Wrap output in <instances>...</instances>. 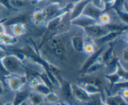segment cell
I'll list each match as a JSON object with an SVG mask.
<instances>
[{
	"label": "cell",
	"instance_id": "6da1fadb",
	"mask_svg": "<svg viewBox=\"0 0 128 105\" xmlns=\"http://www.w3.org/2000/svg\"><path fill=\"white\" fill-rule=\"evenodd\" d=\"M1 62L10 74H22L20 73V71L25 69V66L22 64V61L14 54H6L1 60Z\"/></svg>",
	"mask_w": 128,
	"mask_h": 105
},
{
	"label": "cell",
	"instance_id": "7a4b0ae2",
	"mask_svg": "<svg viewBox=\"0 0 128 105\" xmlns=\"http://www.w3.org/2000/svg\"><path fill=\"white\" fill-rule=\"evenodd\" d=\"M48 50L58 58L64 60L66 57V50L65 45L61 39L56 36H52L46 42Z\"/></svg>",
	"mask_w": 128,
	"mask_h": 105
},
{
	"label": "cell",
	"instance_id": "3957f363",
	"mask_svg": "<svg viewBox=\"0 0 128 105\" xmlns=\"http://www.w3.org/2000/svg\"><path fill=\"white\" fill-rule=\"evenodd\" d=\"M6 79L10 90L14 92H18L20 91L22 86L26 84L27 81V75L26 74H11Z\"/></svg>",
	"mask_w": 128,
	"mask_h": 105
},
{
	"label": "cell",
	"instance_id": "277c9868",
	"mask_svg": "<svg viewBox=\"0 0 128 105\" xmlns=\"http://www.w3.org/2000/svg\"><path fill=\"white\" fill-rule=\"evenodd\" d=\"M86 36L91 38H101L110 32L106 26H102L98 22L83 29Z\"/></svg>",
	"mask_w": 128,
	"mask_h": 105
},
{
	"label": "cell",
	"instance_id": "5b68a950",
	"mask_svg": "<svg viewBox=\"0 0 128 105\" xmlns=\"http://www.w3.org/2000/svg\"><path fill=\"white\" fill-rule=\"evenodd\" d=\"M71 88L72 96H74L76 100L83 103L90 101L91 96H90L81 86L77 84H71Z\"/></svg>",
	"mask_w": 128,
	"mask_h": 105
},
{
	"label": "cell",
	"instance_id": "8992f818",
	"mask_svg": "<svg viewBox=\"0 0 128 105\" xmlns=\"http://www.w3.org/2000/svg\"><path fill=\"white\" fill-rule=\"evenodd\" d=\"M69 11L63 12L51 20H48L46 23V26L47 30L50 32H54L55 31H58L61 25L62 24V21L66 17V14H68Z\"/></svg>",
	"mask_w": 128,
	"mask_h": 105
},
{
	"label": "cell",
	"instance_id": "52a82bcc",
	"mask_svg": "<svg viewBox=\"0 0 128 105\" xmlns=\"http://www.w3.org/2000/svg\"><path fill=\"white\" fill-rule=\"evenodd\" d=\"M90 1H79L72 3L70 13V21L75 20L81 16L83 10Z\"/></svg>",
	"mask_w": 128,
	"mask_h": 105
},
{
	"label": "cell",
	"instance_id": "ba28073f",
	"mask_svg": "<svg viewBox=\"0 0 128 105\" xmlns=\"http://www.w3.org/2000/svg\"><path fill=\"white\" fill-rule=\"evenodd\" d=\"M104 47L102 46V47L100 48L98 50H96L92 54L90 55V58L86 60L84 64L82 65V68H81V70H80V72L83 74L89 67H90L91 65L93 64L96 62H97L101 56V55H102V52H104Z\"/></svg>",
	"mask_w": 128,
	"mask_h": 105
},
{
	"label": "cell",
	"instance_id": "9c48e42d",
	"mask_svg": "<svg viewBox=\"0 0 128 105\" xmlns=\"http://www.w3.org/2000/svg\"><path fill=\"white\" fill-rule=\"evenodd\" d=\"M97 22L96 20L91 18L90 17H88V16H84V15H81L78 18L72 20V21H70V24L71 25L81 27L82 29L94 24Z\"/></svg>",
	"mask_w": 128,
	"mask_h": 105
},
{
	"label": "cell",
	"instance_id": "30bf717a",
	"mask_svg": "<svg viewBox=\"0 0 128 105\" xmlns=\"http://www.w3.org/2000/svg\"><path fill=\"white\" fill-rule=\"evenodd\" d=\"M102 12L101 11H100V10L96 8V7L93 6V5L91 4V1L88 3V4L86 5V7L84 8L83 10V12H82V15L84 16H88V17H90L91 18L94 19V20H96L97 21L98 19L99 16H100Z\"/></svg>",
	"mask_w": 128,
	"mask_h": 105
},
{
	"label": "cell",
	"instance_id": "8fae6325",
	"mask_svg": "<svg viewBox=\"0 0 128 105\" xmlns=\"http://www.w3.org/2000/svg\"><path fill=\"white\" fill-rule=\"evenodd\" d=\"M32 19L34 22L36 24H46L47 18L44 9H37L34 10L32 12Z\"/></svg>",
	"mask_w": 128,
	"mask_h": 105
},
{
	"label": "cell",
	"instance_id": "7c38bea8",
	"mask_svg": "<svg viewBox=\"0 0 128 105\" xmlns=\"http://www.w3.org/2000/svg\"><path fill=\"white\" fill-rule=\"evenodd\" d=\"M79 85L81 86L84 90V91L91 96H95V95H98L101 93V89L98 87L95 84H94L93 83H90V82H81Z\"/></svg>",
	"mask_w": 128,
	"mask_h": 105
},
{
	"label": "cell",
	"instance_id": "4fadbf2b",
	"mask_svg": "<svg viewBox=\"0 0 128 105\" xmlns=\"http://www.w3.org/2000/svg\"><path fill=\"white\" fill-rule=\"evenodd\" d=\"M30 93L27 90H20L16 92L12 102L13 105H20L28 100Z\"/></svg>",
	"mask_w": 128,
	"mask_h": 105
},
{
	"label": "cell",
	"instance_id": "5bb4252c",
	"mask_svg": "<svg viewBox=\"0 0 128 105\" xmlns=\"http://www.w3.org/2000/svg\"><path fill=\"white\" fill-rule=\"evenodd\" d=\"M84 40L83 52L88 55H91L96 51V44L92 38L86 36Z\"/></svg>",
	"mask_w": 128,
	"mask_h": 105
},
{
	"label": "cell",
	"instance_id": "9a60e30c",
	"mask_svg": "<svg viewBox=\"0 0 128 105\" xmlns=\"http://www.w3.org/2000/svg\"><path fill=\"white\" fill-rule=\"evenodd\" d=\"M71 44L74 50L78 52H83L84 40L78 35H74L71 38Z\"/></svg>",
	"mask_w": 128,
	"mask_h": 105
},
{
	"label": "cell",
	"instance_id": "2e32d148",
	"mask_svg": "<svg viewBox=\"0 0 128 105\" xmlns=\"http://www.w3.org/2000/svg\"><path fill=\"white\" fill-rule=\"evenodd\" d=\"M44 100V96L38 92H30L28 98L29 102L32 105H41Z\"/></svg>",
	"mask_w": 128,
	"mask_h": 105
},
{
	"label": "cell",
	"instance_id": "e0dca14e",
	"mask_svg": "<svg viewBox=\"0 0 128 105\" xmlns=\"http://www.w3.org/2000/svg\"><path fill=\"white\" fill-rule=\"evenodd\" d=\"M12 33L13 36H21L24 34L26 32V28L24 23H16L10 26Z\"/></svg>",
	"mask_w": 128,
	"mask_h": 105
},
{
	"label": "cell",
	"instance_id": "ac0fdd59",
	"mask_svg": "<svg viewBox=\"0 0 128 105\" xmlns=\"http://www.w3.org/2000/svg\"><path fill=\"white\" fill-rule=\"evenodd\" d=\"M125 32V31H124ZM124 32L122 31H110L106 35L103 36L101 38L98 39V41L101 43H107V42H110L113 40H116L120 35L123 33Z\"/></svg>",
	"mask_w": 128,
	"mask_h": 105
},
{
	"label": "cell",
	"instance_id": "d6986e66",
	"mask_svg": "<svg viewBox=\"0 0 128 105\" xmlns=\"http://www.w3.org/2000/svg\"><path fill=\"white\" fill-rule=\"evenodd\" d=\"M18 38L16 36L11 35L10 34H8L7 32L3 34L2 36V40H1V45L4 46H12L18 42Z\"/></svg>",
	"mask_w": 128,
	"mask_h": 105
},
{
	"label": "cell",
	"instance_id": "ffe728a7",
	"mask_svg": "<svg viewBox=\"0 0 128 105\" xmlns=\"http://www.w3.org/2000/svg\"><path fill=\"white\" fill-rule=\"evenodd\" d=\"M122 101H123V100L120 93L108 96L104 100L107 105H119Z\"/></svg>",
	"mask_w": 128,
	"mask_h": 105
},
{
	"label": "cell",
	"instance_id": "44dd1931",
	"mask_svg": "<svg viewBox=\"0 0 128 105\" xmlns=\"http://www.w3.org/2000/svg\"><path fill=\"white\" fill-rule=\"evenodd\" d=\"M9 2L11 6L16 11L19 9L28 7L31 4V1H22V0H13V1H9Z\"/></svg>",
	"mask_w": 128,
	"mask_h": 105
},
{
	"label": "cell",
	"instance_id": "7402d4cb",
	"mask_svg": "<svg viewBox=\"0 0 128 105\" xmlns=\"http://www.w3.org/2000/svg\"><path fill=\"white\" fill-rule=\"evenodd\" d=\"M103 65V63L102 62V58H101V56L100 57V58L99 59L98 61L97 62H96L95 63H94L93 64L91 65L90 67H89L86 70V71H85L83 73V74H92L94 72H96V71H98L101 68V67Z\"/></svg>",
	"mask_w": 128,
	"mask_h": 105
},
{
	"label": "cell",
	"instance_id": "603a6c76",
	"mask_svg": "<svg viewBox=\"0 0 128 105\" xmlns=\"http://www.w3.org/2000/svg\"><path fill=\"white\" fill-rule=\"evenodd\" d=\"M111 16L106 11L102 12L97 20V22L102 26H106V25L110 24H111Z\"/></svg>",
	"mask_w": 128,
	"mask_h": 105
},
{
	"label": "cell",
	"instance_id": "cb8c5ba5",
	"mask_svg": "<svg viewBox=\"0 0 128 105\" xmlns=\"http://www.w3.org/2000/svg\"><path fill=\"white\" fill-rule=\"evenodd\" d=\"M84 104L86 105H107L104 101L102 96L100 94L91 96L90 101Z\"/></svg>",
	"mask_w": 128,
	"mask_h": 105
},
{
	"label": "cell",
	"instance_id": "d4e9b609",
	"mask_svg": "<svg viewBox=\"0 0 128 105\" xmlns=\"http://www.w3.org/2000/svg\"><path fill=\"white\" fill-rule=\"evenodd\" d=\"M25 20H26V16L24 14H21L14 16V17L10 19V20H8L6 21V24H8L10 26L11 25L14 24L20 23V22L21 23H24Z\"/></svg>",
	"mask_w": 128,
	"mask_h": 105
},
{
	"label": "cell",
	"instance_id": "484cf974",
	"mask_svg": "<svg viewBox=\"0 0 128 105\" xmlns=\"http://www.w3.org/2000/svg\"><path fill=\"white\" fill-rule=\"evenodd\" d=\"M35 90L36 91V92H39L41 94L43 95L44 96H46V94L50 92L51 91H52L50 88L48 87V86H46L45 84H44L43 82H41L38 84L37 86H36V89Z\"/></svg>",
	"mask_w": 128,
	"mask_h": 105
},
{
	"label": "cell",
	"instance_id": "4316f807",
	"mask_svg": "<svg viewBox=\"0 0 128 105\" xmlns=\"http://www.w3.org/2000/svg\"><path fill=\"white\" fill-rule=\"evenodd\" d=\"M31 73H32V76H30L29 78L27 77V81L30 87L35 90L36 86L41 82H40V81L38 80L39 78H38V76L34 73H32V72H31Z\"/></svg>",
	"mask_w": 128,
	"mask_h": 105
},
{
	"label": "cell",
	"instance_id": "83f0119b",
	"mask_svg": "<svg viewBox=\"0 0 128 105\" xmlns=\"http://www.w3.org/2000/svg\"><path fill=\"white\" fill-rule=\"evenodd\" d=\"M44 99H46V101L51 104L58 103L59 100V98L57 94L55 93L53 91H51L48 94L44 96Z\"/></svg>",
	"mask_w": 128,
	"mask_h": 105
},
{
	"label": "cell",
	"instance_id": "f1b7e54d",
	"mask_svg": "<svg viewBox=\"0 0 128 105\" xmlns=\"http://www.w3.org/2000/svg\"><path fill=\"white\" fill-rule=\"evenodd\" d=\"M63 93L67 99H71L72 97V88H71V84L70 82H67L64 84Z\"/></svg>",
	"mask_w": 128,
	"mask_h": 105
},
{
	"label": "cell",
	"instance_id": "f546056e",
	"mask_svg": "<svg viewBox=\"0 0 128 105\" xmlns=\"http://www.w3.org/2000/svg\"><path fill=\"white\" fill-rule=\"evenodd\" d=\"M91 2L94 7L102 12L106 11V5L104 1H91Z\"/></svg>",
	"mask_w": 128,
	"mask_h": 105
},
{
	"label": "cell",
	"instance_id": "4dcf8cb0",
	"mask_svg": "<svg viewBox=\"0 0 128 105\" xmlns=\"http://www.w3.org/2000/svg\"><path fill=\"white\" fill-rule=\"evenodd\" d=\"M10 75V74L6 71V69L4 68V66H2V64H1V61H0V76H2V78H6L8 77Z\"/></svg>",
	"mask_w": 128,
	"mask_h": 105
},
{
	"label": "cell",
	"instance_id": "1f68e13d",
	"mask_svg": "<svg viewBox=\"0 0 128 105\" xmlns=\"http://www.w3.org/2000/svg\"><path fill=\"white\" fill-rule=\"evenodd\" d=\"M121 95V98H122V100H124L126 102H128V88L125 87L123 88L121 91V93H120Z\"/></svg>",
	"mask_w": 128,
	"mask_h": 105
},
{
	"label": "cell",
	"instance_id": "d6a6232c",
	"mask_svg": "<svg viewBox=\"0 0 128 105\" xmlns=\"http://www.w3.org/2000/svg\"><path fill=\"white\" fill-rule=\"evenodd\" d=\"M6 33V28L5 27V24L3 22L0 21V34H3Z\"/></svg>",
	"mask_w": 128,
	"mask_h": 105
},
{
	"label": "cell",
	"instance_id": "836d02e7",
	"mask_svg": "<svg viewBox=\"0 0 128 105\" xmlns=\"http://www.w3.org/2000/svg\"><path fill=\"white\" fill-rule=\"evenodd\" d=\"M6 55V51H5L4 49L1 46V44H0V61L2 60Z\"/></svg>",
	"mask_w": 128,
	"mask_h": 105
},
{
	"label": "cell",
	"instance_id": "e575fe53",
	"mask_svg": "<svg viewBox=\"0 0 128 105\" xmlns=\"http://www.w3.org/2000/svg\"><path fill=\"white\" fill-rule=\"evenodd\" d=\"M122 58L124 59V60L126 62H128V48H127L123 50V52H122Z\"/></svg>",
	"mask_w": 128,
	"mask_h": 105
},
{
	"label": "cell",
	"instance_id": "d590c367",
	"mask_svg": "<svg viewBox=\"0 0 128 105\" xmlns=\"http://www.w3.org/2000/svg\"><path fill=\"white\" fill-rule=\"evenodd\" d=\"M4 92V88L2 81L0 80V97H1V96H2Z\"/></svg>",
	"mask_w": 128,
	"mask_h": 105
},
{
	"label": "cell",
	"instance_id": "8d00e7d4",
	"mask_svg": "<svg viewBox=\"0 0 128 105\" xmlns=\"http://www.w3.org/2000/svg\"><path fill=\"white\" fill-rule=\"evenodd\" d=\"M30 102H29L28 100L27 101H24V102H23L22 103H21V104H20V105H30Z\"/></svg>",
	"mask_w": 128,
	"mask_h": 105
},
{
	"label": "cell",
	"instance_id": "74e56055",
	"mask_svg": "<svg viewBox=\"0 0 128 105\" xmlns=\"http://www.w3.org/2000/svg\"><path fill=\"white\" fill-rule=\"evenodd\" d=\"M3 105H13L12 102H10V101H8V102H6L4 103Z\"/></svg>",
	"mask_w": 128,
	"mask_h": 105
},
{
	"label": "cell",
	"instance_id": "f35d334b",
	"mask_svg": "<svg viewBox=\"0 0 128 105\" xmlns=\"http://www.w3.org/2000/svg\"><path fill=\"white\" fill-rule=\"evenodd\" d=\"M3 104H4L3 102H2V100H1V97H0V105H3Z\"/></svg>",
	"mask_w": 128,
	"mask_h": 105
},
{
	"label": "cell",
	"instance_id": "ab89813d",
	"mask_svg": "<svg viewBox=\"0 0 128 105\" xmlns=\"http://www.w3.org/2000/svg\"><path fill=\"white\" fill-rule=\"evenodd\" d=\"M64 104L62 103V102H59V103L58 102V103L56 104V105H64Z\"/></svg>",
	"mask_w": 128,
	"mask_h": 105
},
{
	"label": "cell",
	"instance_id": "60d3db41",
	"mask_svg": "<svg viewBox=\"0 0 128 105\" xmlns=\"http://www.w3.org/2000/svg\"><path fill=\"white\" fill-rule=\"evenodd\" d=\"M2 8H3V7H2V5H1V4H0V12H1V10H2Z\"/></svg>",
	"mask_w": 128,
	"mask_h": 105
},
{
	"label": "cell",
	"instance_id": "b9f144b4",
	"mask_svg": "<svg viewBox=\"0 0 128 105\" xmlns=\"http://www.w3.org/2000/svg\"><path fill=\"white\" fill-rule=\"evenodd\" d=\"M64 105H71V104H69V103H65Z\"/></svg>",
	"mask_w": 128,
	"mask_h": 105
},
{
	"label": "cell",
	"instance_id": "7bdbcfd3",
	"mask_svg": "<svg viewBox=\"0 0 128 105\" xmlns=\"http://www.w3.org/2000/svg\"><path fill=\"white\" fill-rule=\"evenodd\" d=\"M30 105H32V104H30Z\"/></svg>",
	"mask_w": 128,
	"mask_h": 105
}]
</instances>
